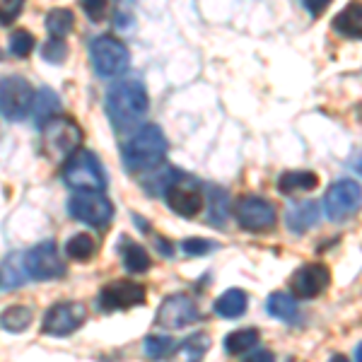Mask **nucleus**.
<instances>
[{
	"label": "nucleus",
	"mask_w": 362,
	"mask_h": 362,
	"mask_svg": "<svg viewBox=\"0 0 362 362\" xmlns=\"http://www.w3.org/2000/svg\"><path fill=\"white\" fill-rule=\"evenodd\" d=\"M27 271H25V264H22V254H10L8 259L3 261L0 266V288L5 293L10 290H17L27 283Z\"/></svg>",
	"instance_id": "6ab92c4d"
},
{
	"label": "nucleus",
	"mask_w": 362,
	"mask_h": 362,
	"mask_svg": "<svg viewBox=\"0 0 362 362\" xmlns=\"http://www.w3.org/2000/svg\"><path fill=\"white\" fill-rule=\"evenodd\" d=\"M87 309L83 302H56L49 312L44 314L42 331L46 336H70L85 324Z\"/></svg>",
	"instance_id": "f8f14e48"
},
{
	"label": "nucleus",
	"mask_w": 362,
	"mask_h": 362,
	"mask_svg": "<svg viewBox=\"0 0 362 362\" xmlns=\"http://www.w3.org/2000/svg\"><path fill=\"white\" fill-rule=\"evenodd\" d=\"M90 58L99 78H116L131 66V54H128L126 44H121V39L112 37V34H102V37L92 39Z\"/></svg>",
	"instance_id": "39448f33"
},
{
	"label": "nucleus",
	"mask_w": 362,
	"mask_h": 362,
	"mask_svg": "<svg viewBox=\"0 0 362 362\" xmlns=\"http://www.w3.org/2000/svg\"><path fill=\"white\" fill-rule=\"evenodd\" d=\"M34 319V309L29 305H15L10 309H5L3 314H0V326H3L5 331H10V334H20V331L29 329V324H32Z\"/></svg>",
	"instance_id": "b1692460"
},
{
	"label": "nucleus",
	"mask_w": 362,
	"mask_h": 362,
	"mask_svg": "<svg viewBox=\"0 0 362 362\" xmlns=\"http://www.w3.org/2000/svg\"><path fill=\"white\" fill-rule=\"evenodd\" d=\"M22 264H25L29 280H56L66 276V264L58 254L56 242H51V239L25 251Z\"/></svg>",
	"instance_id": "0eeeda50"
},
{
	"label": "nucleus",
	"mask_w": 362,
	"mask_h": 362,
	"mask_svg": "<svg viewBox=\"0 0 362 362\" xmlns=\"http://www.w3.org/2000/svg\"><path fill=\"white\" fill-rule=\"evenodd\" d=\"M331 3H334V0H305V8L309 10L312 17H321L326 10H329Z\"/></svg>",
	"instance_id": "c9c22d12"
},
{
	"label": "nucleus",
	"mask_w": 362,
	"mask_h": 362,
	"mask_svg": "<svg viewBox=\"0 0 362 362\" xmlns=\"http://www.w3.org/2000/svg\"><path fill=\"white\" fill-rule=\"evenodd\" d=\"M145 288L133 280H112L99 290V307L104 312H124V309L145 305Z\"/></svg>",
	"instance_id": "ddd939ff"
},
{
	"label": "nucleus",
	"mask_w": 362,
	"mask_h": 362,
	"mask_svg": "<svg viewBox=\"0 0 362 362\" xmlns=\"http://www.w3.org/2000/svg\"><path fill=\"white\" fill-rule=\"evenodd\" d=\"M68 213L95 230H104L114 220V206L102 191H80V194L70 196Z\"/></svg>",
	"instance_id": "423d86ee"
},
{
	"label": "nucleus",
	"mask_w": 362,
	"mask_h": 362,
	"mask_svg": "<svg viewBox=\"0 0 362 362\" xmlns=\"http://www.w3.org/2000/svg\"><path fill=\"white\" fill-rule=\"evenodd\" d=\"M259 331L256 329H239L227 334L225 338V350L227 355H247L249 350H254L259 346Z\"/></svg>",
	"instance_id": "393cba45"
},
{
	"label": "nucleus",
	"mask_w": 362,
	"mask_h": 362,
	"mask_svg": "<svg viewBox=\"0 0 362 362\" xmlns=\"http://www.w3.org/2000/svg\"><path fill=\"white\" fill-rule=\"evenodd\" d=\"M266 309L271 317L283 319V321H293L297 317V302H295V297L288 293H273L268 297Z\"/></svg>",
	"instance_id": "bb28decb"
},
{
	"label": "nucleus",
	"mask_w": 362,
	"mask_h": 362,
	"mask_svg": "<svg viewBox=\"0 0 362 362\" xmlns=\"http://www.w3.org/2000/svg\"><path fill=\"white\" fill-rule=\"evenodd\" d=\"M75 27V17L66 8H54L46 15V29H49L51 37L56 39H66Z\"/></svg>",
	"instance_id": "a878e982"
},
{
	"label": "nucleus",
	"mask_w": 362,
	"mask_h": 362,
	"mask_svg": "<svg viewBox=\"0 0 362 362\" xmlns=\"http://www.w3.org/2000/svg\"><path fill=\"white\" fill-rule=\"evenodd\" d=\"M230 215V196L225 189L210 186L208 189V223L213 227H225Z\"/></svg>",
	"instance_id": "5701e85b"
},
{
	"label": "nucleus",
	"mask_w": 362,
	"mask_h": 362,
	"mask_svg": "<svg viewBox=\"0 0 362 362\" xmlns=\"http://www.w3.org/2000/svg\"><path fill=\"white\" fill-rule=\"evenodd\" d=\"M165 201L181 218H196L203 210V203H206L198 181L194 177H186V174H177L169 181V186L165 189Z\"/></svg>",
	"instance_id": "6e6552de"
},
{
	"label": "nucleus",
	"mask_w": 362,
	"mask_h": 362,
	"mask_svg": "<svg viewBox=\"0 0 362 362\" xmlns=\"http://www.w3.org/2000/svg\"><path fill=\"white\" fill-rule=\"evenodd\" d=\"M157 249H162V254H165V256H172L174 254V251L167 247V239H157Z\"/></svg>",
	"instance_id": "4c0bfd02"
},
{
	"label": "nucleus",
	"mask_w": 362,
	"mask_h": 362,
	"mask_svg": "<svg viewBox=\"0 0 362 362\" xmlns=\"http://www.w3.org/2000/svg\"><path fill=\"white\" fill-rule=\"evenodd\" d=\"M22 8H25V0H0V25L8 27L20 17Z\"/></svg>",
	"instance_id": "72a5a7b5"
},
{
	"label": "nucleus",
	"mask_w": 362,
	"mask_h": 362,
	"mask_svg": "<svg viewBox=\"0 0 362 362\" xmlns=\"http://www.w3.org/2000/svg\"><path fill=\"white\" fill-rule=\"evenodd\" d=\"M34 90L20 75L0 78V114L8 121H20L29 114Z\"/></svg>",
	"instance_id": "1a4fd4ad"
},
{
	"label": "nucleus",
	"mask_w": 362,
	"mask_h": 362,
	"mask_svg": "<svg viewBox=\"0 0 362 362\" xmlns=\"http://www.w3.org/2000/svg\"><path fill=\"white\" fill-rule=\"evenodd\" d=\"M107 116L119 133L133 131L140 126L150 109V97L140 80H121L107 92Z\"/></svg>",
	"instance_id": "f257e3e1"
},
{
	"label": "nucleus",
	"mask_w": 362,
	"mask_h": 362,
	"mask_svg": "<svg viewBox=\"0 0 362 362\" xmlns=\"http://www.w3.org/2000/svg\"><path fill=\"white\" fill-rule=\"evenodd\" d=\"M218 249V244L210 242V239H198V237H191V239H184L181 242V251L189 256H203V254H210V251Z\"/></svg>",
	"instance_id": "473e14b6"
},
{
	"label": "nucleus",
	"mask_w": 362,
	"mask_h": 362,
	"mask_svg": "<svg viewBox=\"0 0 362 362\" xmlns=\"http://www.w3.org/2000/svg\"><path fill=\"white\" fill-rule=\"evenodd\" d=\"M331 271L324 264H305L300 266L290 278V288H293L295 300H314L329 288Z\"/></svg>",
	"instance_id": "4468645a"
},
{
	"label": "nucleus",
	"mask_w": 362,
	"mask_h": 362,
	"mask_svg": "<svg viewBox=\"0 0 362 362\" xmlns=\"http://www.w3.org/2000/svg\"><path fill=\"white\" fill-rule=\"evenodd\" d=\"M235 215H237V223L242 225V230H247V232H268L276 227V220H278L276 206H273L268 198H261V196L239 198Z\"/></svg>",
	"instance_id": "9d476101"
},
{
	"label": "nucleus",
	"mask_w": 362,
	"mask_h": 362,
	"mask_svg": "<svg viewBox=\"0 0 362 362\" xmlns=\"http://www.w3.org/2000/svg\"><path fill=\"white\" fill-rule=\"evenodd\" d=\"M61 109V99L51 87H42V90L34 95L32 99V107H29V112H32V121L37 128H42L46 121L54 119L56 112Z\"/></svg>",
	"instance_id": "a211bd4d"
},
{
	"label": "nucleus",
	"mask_w": 362,
	"mask_h": 362,
	"mask_svg": "<svg viewBox=\"0 0 362 362\" xmlns=\"http://www.w3.org/2000/svg\"><path fill=\"white\" fill-rule=\"evenodd\" d=\"M119 254H121V261H124L126 271H131V273H148L150 266H153V259H150L148 251L126 235L119 237Z\"/></svg>",
	"instance_id": "f3484780"
},
{
	"label": "nucleus",
	"mask_w": 362,
	"mask_h": 362,
	"mask_svg": "<svg viewBox=\"0 0 362 362\" xmlns=\"http://www.w3.org/2000/svg\"><path fill=\"white\" fill-rule=\"evenodd\" d=\"M319 186V177L314 172H285L278 179V189L285 196L305 194V191H314Z\"/></svg>",
	"instance_id": "4be33fe9"
},
{
	"label": "nucleus",
	"mask_w": 362,
	"mask_h": 362,
	"mask_svg": "<svg viewBox=\"0 0 362 362\" xmlns=\"http://www.w3.org/2000/svg\"><path fill=\"white\" fill-rule=\"evenodd\" d=\"M174 350H179V343L169 336H148L145 338V355H148V358H155V360L169 358Z\"/></svg>",
	"instance_id": "c85d7f7f"
},
{
	"label": "nucleus",
	"mask_w": 362,
	"mask_h": 362,
	"mask_svg": "<svg viewBox=\"0 0 362 362\" xmlns=\"http://www.w3.org/2000/svg\"><path fill=\"white\" fill-rule=\"evenodd\" d=\"M321 208L317 201H302L290 206L288 215H285V223H288V230L295 232V235H305L307 230H312L314 225L319 223Z\"/></svg>",
	"instance_id": "dca6fc26"
},
{
	"label": "nucleus",
	"mask_w": 362,
	"mask_h": 362,
	"mask_svg": "<svg viewBox=\"0 0 362 362\" xmlns=\"http://www.w3.org/2000/svg\"><path fill=\"white\" fill-rule=\"evenodd\" d=\"M66 254L73 261H90L97 254V242L90 235H73L66 242Z\"/></svg>",
	"instance_id": "cd10ccee"
},
{
	"label": "nucleus",
	"mask_w": 362,
	"mask_h": 362,
	"mask_svg": "<svg viewBox=\"0 0 362 362\" xmlns=\"http://www.w3.org/2000/svg\"><path fill=\"white\" fill-rule=\"evenodd\" d=\"M249 360H273V355L271 353H268V350H261V353H254V355H251V358Z\"/></svg>",
	"instance_id": "e433bc0d"
},
{
	"label": "nucleus",
	"mask_w": 362,
	"mask_h": 362,
	"mask_svg": "<svg viewBox=\"0 0 362 362\" xmlns=\"http://www.w3.org/2000/svg\"><path fill=\"white\" fill-rule=\"evenodd\" d=\"M334 29L346 39H360L362 34V13L360 3H350L334 17Z\"/></svg>",
	"instance_id": "aec40b11"
},
{
	"label": "nucleus",
	"mask_w": 362,
	"mask_h": 362,
	"mask_svg": "<svg viewBox=\"0 0 362 362\" xmlns=\"http://www.w3.org/2000/svg\"><path fill=\"white\" fill-rule=\"evenodd\" d=\"M360 198H362V191H360V184L353 179H341L326 191L324 196V213L329 220L334 223H341V220L350 218L355 210L360 208Z\"/></svg>",
	"instance_id": "9b49d317"
},
{
	"label": "nucleus",
	"mask_w": 362,
	"mask_h": 362,
	"mask_svg": "<svg viewBox=\"0 0 362 362\" xmlns=\"http://www.w3.org/2000/svg\"><path fill=\"white\" fill-rule=\"evenodd\" d=\"M34 34L27 32V29H17L10 37V54L15 58H27L34 51Z\"/></svg>",
	"instance_id": "c756f323"
},
{
	"label": "nucleus",
	"mask_w": 362,
	"mask_h": 362,
	"mask_svg": "<svg viewBox=\"0 0 362 362\" xmlns=\"http://www.w3.org/2000/svg\"><path fill=\"white\" fill-rule=\"evenodd\" d=\"M80 5H83L85 15L90 17L92 22H99L107 13V0H80Z\"/></svg>",
	"instance_id": "f704fd0d"
},
{
	"label": "nucleus",
	"mask_w": 362,
	"mask_h": 362,
	"mask_svg": "<svg viewBox=\"0 0 362 362\" xmlns=\"http://www.w3.org/2000/svg\"><path fill=\"white\" fill-rule=\"evenodd\" d=\"M247 305H249L247 293L239 290V288H230V290H225L218 300H215V312L225 319H237L247 312Z\"/></svg>",
	"instance_id": "412c9836"
},
{
	"label": "nucleus",
	"mask_w": 362,
	"mask_h": 362,
	"mask_svg": "<svg viewBox=\"0 0 362 362\" xmlns=\"http://www.w3.org/2000/svg\"><path fill=\"white\" fill-rule=\"evenodd\" d=\"M63 181L75 191H104L107 174L102 169V162L90 150H75L63 165Z\"/></svg>",
	"instance_id": "7ed1b4c3"
},
{
	"label": "nucleus",
	"mask_w": 362,
	"mask_h": 362,
	"mask_svg": "<svg viewBox=\"0 0 362 362\" xmlns=\"http://www.w3.org/2000/svg\"><path fill=\"white\" fill-rule=\"evenodd\" d=\"M198 317H201V312L189 295H169L162 302V307L157 309V324L165 329H186L198 321Z\"/></svg>",
	"instance_id": "2eb2a0df"
},
{
	"label": "nucleus",
	"mask_w": 362,
	"mask_h": 362,
	"mask_svg": "<svg viewBox=\"0 0 362 362\" xmlns=\"http://www.w3.org/2000/svg\"><path fill=\"white\" fill-rule=\"evenodd\" d=\"M208 348H210L208 334H194L191 338H186V341L181 343V350H184L191 360H201L203 355L208 353Z\"/></svg>",
	"instance_id": "7c9ffc66"
},
{
	"label": "nucleus",
	"mask_w": 362,
	"mask_h": 362,
	"mask_svg": "<svg viewBox=\"0 0 362 362\" xmlns=\"http://www.w3.org/2000/svg\"><path fill=\"white\" fill-rule=\"evenodd\" d=\"M42 58L46 63H63L68 58V46L63 39L51 37L49 42L42 46Z\"/></svg>",
	"instance_id": "2f4dec72"
},
{
	"label": "nucleus",
	"mask_w": 362,
	"mask_h": 362,
	"mask_svg": "<svg viewBox=\"0 0 362 362\" xmlns=\"http://www.w3.org/2000/svg\"><path fill=\"white\" fill-rule=\"evenodd\" d=\"M42 133H44V153L54 162L68 160L83 145V128L75 124L73 119L54 116V119H49L42 126Z\"/></svg>",
	"instance_id": "20e7f679"
},
{
	"label": "nucleus",
	"mask_w": 362,
	"mask_h": 362,
	"mask_svg": "<svg viewBox=\"0 0 362 362\" xmlns=\"http://www.w3.org/2000/svg\"><path fill=\"white\" fill-rule=\"evenodd\" d=\"M167 148L169 145L162 128L148 124L124 145V165L128 172H150L162 165Z\"/></svg>",
	"instance_id": "f03ea898"
}]
</instances>
